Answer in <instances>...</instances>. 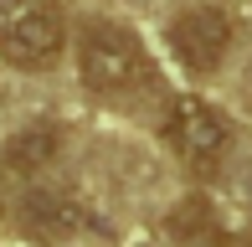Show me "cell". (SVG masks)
I'll list each match as a JSON object with an SVG mask.
<instances>
[{
	"mask_svg": "<svg viewBox=\"0 0 252 247\" xmlns=\"http://www.w3.org/2000/svg\"><path fill=\"white\" fill-rule=\"evenodd\" d=\"M77 67L93 93H134L139 83H150V57L139 36L113 21H88L77 31Z\"/></svg>",
	"mask_w": 252,
	"mask_h": 247,
	"instance_id": "obj_2",
	"label": "cell"
},
{
	"mask_svg": "<svg viewBox=\"0 0 252 247\" xmlns=\"http://www.w3.org/2000/svg\"><path fill=\"white\" fill-rule=\"evenodd\" d=\"M170 47H175V57L190 67V72H216L226 57V47H232V21L221 16L216 5H190L175 16V26H170Z\"/></svg>",
	"mask_w": 252,
	"mask_h": 247,
	"instance_id": "obj_4",
	"label": "cell"
},
{
	"mask_svg": "<svg viewBox=\"0 0 252 247\" xmlns=\"http://www.w3.org/2000/svg\"><path fill=\"white\" fill-rule=\"evenodd\" d=\"M165 139H170V150H175L190 170H216V160L232 150V124H226V114L216 103L186 93V98L170 103Z\"/></svg>",
	"mask_w": 252,
	"mask_h": 247,
	"instance_id": "obj_3",
	"label": "cell"
},
{
	"mask_svg": "<svg viewBox=\"0 0 252 247\" xmlns=\"http://www.w3.org/2000/svg\"><path fill=\"white\" fill-rule=\"evenodd\" d=\"M67 26L57 0H0V57L21 72H47L62 62Z\"/></svg>",
	"mask_w": 252,
	"mask_h": 247,
	"instance_id": "obj_1",
	"label": "cell"
},
{
	"mask_svg": "<svg viewBox=\"0 0 252 247\" xmlns=\"http://www.w3.org/2000/svg\"><path fill=\"white\" fill-rule=\"evenodd\" d=\"M83 221H88L83 201L67 190H26L21 201V227L41 242H67L72 232H83Z\"/></svg>",
	"mask_w": 252,
	"mask_h": 247,
	"instance_id": "obj_5",
	"label": "cell"
},
{
	"mask_svg": "<svg viewBox=\"0 0 252 247\" xmlns=\"http://www.w3.org/2000/svg\"><path fill=\"white\" fill-rule=\"evenodd\" d=\"M57 154H62V129L57 124H31V129H21L16 139L5 144V165L16 175H36L57 165Z\"/></svg>",
	"mask_w": 252,
	"mask_h": 247,
	"instance_id": "obj_6",
	"label": "cell"
}]
</instances>
